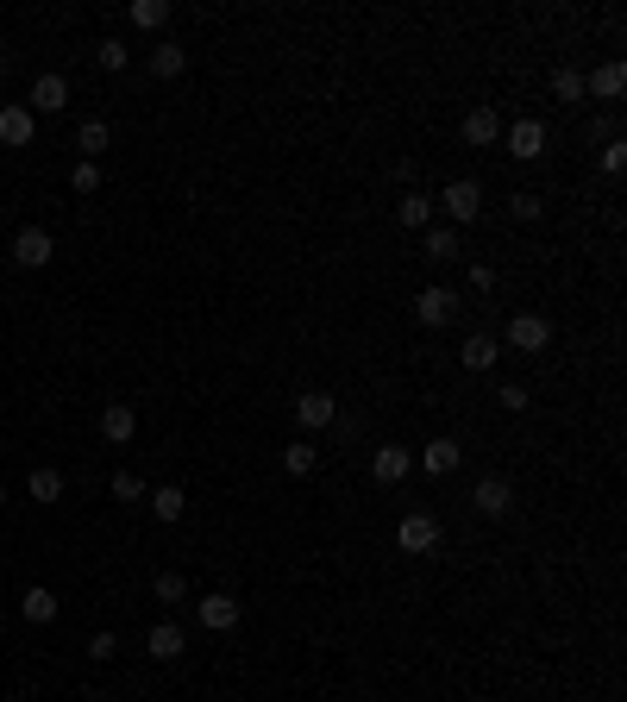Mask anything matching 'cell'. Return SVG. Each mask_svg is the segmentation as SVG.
<instances>
[{"label": "cell", "mask_w": 627, "mask_h": 702, "mask_svg": "<svg viewBox=\"0 0 627 702\" xmlns=\"http://www.w3.org/2000/svg\"><path fill=\"white\" fill-rule=\"evenodd\" d=\"M439 214H446L452 226H471L483 214V182H471V176L446 182V189H439Z\"/></svg>", "instance_id": "6da1fadb"}, {"label": "cell", "mask_w": 627, "mask_h": 702, "mask_svg": "<svg viewBox=\"0 0 627 702\" xmlns=\"http://www.w3.org/2000/svg\"><path fill=\"white\" fill-rule=\"evenodd\" d=\"M396 546H402V552H414V558H421V552H439V521H433L427 508L402 514V521H396Z\"/></svg>", "instance_id": "7a4b0ae2"}, {"label": "cell", "mask_w": 627, "mask_h": 702, "mask_svg": "<svg viewBox=\"0 0 627 702\" xmlns=\"http://www.w3.org/2000/svg\"><path fill=\"white\" fill-rule=\"evenodd\" d=\"M51 257H57V245H51V232H44V226H19L13 232V264L19 270H44Z\"/></svg>", "instance_id": "3957f363"}, {"label": "cell", "mask_w": 627, "mask_h": 702, "mask_svg": "<svg viewBox=\"0 0 627 702\" xmlns=\"http://www.w3.org/2000/svg\"><path fill=\"white\" fill-rule=\"evenodd\" d=\"M508 345L540 358V351L552 345V320H546V314H515V320H508Z\"/></svg>", "instance_id": "277c9868"}, {"label": "cell", "mask_w": 627, "mask_h": 702, "mask_svg": "<svg viewBox=\"0 0 627 702\" xmlns=\"http://www.w3.org/2000/svg\"><path fill=\"white\" fill-rule=\"evenodd\" d=\"M295 420L308 433H320V427H333V420H339V402H333L327 389H308V395H295Z\"/></svg>", "instance_id": "5b68a950"}, {"label": "cell", "mask_w": 627, "mask_h": 702, "mask_svg": "<svg viewBox=\"0 0 627 702\" xmlns=\"http://www.w3.org/2000/svg\"><path fill=\"white\" fill-rule=\"evenodd\" d=\"M195 615H201V627H214V634H232V627H239V596L214 590V596L195 602Z\"/></svg>", "instance_id": "8992f818"}, {"label": "cell", "mask_w": 627, "mask_h": 702, "mask_svg": "<svg viewBox=\"0 0 627 702\" xmlns=\"http://www.w3.org/2000/svg\"><path fill=\"white\" fill-rule=\"evenodd\" d=\"M471 502H477V514H490V521H502V514L515 508V483H508V477H483V483L471 489Z\"/></svg>", "instance_id": "52a82bcc"}, {"label": "cell", "mask_w": 627, "mask_h": 702, "mask_svg": "<svg viewBox=\"0 0 627 702\" xmlns=\"http://www.w3.org/2000/svg\"><path fill=\"white\" fill-rule=\"evenodd\" d=\"M32 132H38V113L26 101H13V107H0V145H32Z\"/></svg>", "instance_id": "ba28073f"}, {"label": "cell", "mask_w": 627, "mask_h": 702, "mask_svg": "<svg viewBox=\"0 0 627 702\" xmlns=\"http://www.w3.org/2000/svg\"><path fill=\"white\" fill-rule=\"evenodd\" d=\"M502 138H508V157H521V163L546 157V126H540V120H515Z\"/></svg>", "instance_id": "9c48e42d"}, {"label": "cell", "mask_w": 627, "mask_h": 702, "mask_svg": "<svg viewBox=\"0 0 627 702\" xmlns=\"http://www.w3.org/2000/svg\"><path fill=\"white\" fill-rule=\"evenodd\" d=\"M414 314H421V326H452L458 320V295L452 289H421L414 295Z\"/></svg>", "instance_id": "30bf717a"}, {"label": "cell", "mask_w": 627, "mask_h": 702, "mask_svg": "<svg viewBox=\"0 0 627 702\" xmlns=\"http://www.w3.org/2000/svg\"><path fill=\"white\" fill-rule=\"evenodd\" d=\"M101 439H107V446H126V439H138V408H132V402H107V408H101Z\"/></svg>", "instance_id": "8fae6325"}, {"label": "cell", "mask_w": 627, "mask_h": 702, "mask_svg": "<svg viewBox=\"0 0 627 702\" xmlns=\"http://www.w3.org/2000/svg\"><path fill=\"white\" fill-rule=\"evenodd\" d=\"M145 652H151L157 665H170V659H182V652H189V634H182L176 621H157L151 634H145Z\"/></svg>", "instance_id": "7c38bea8"}, {"label": "cell", "mask_w": 627, "mask_h": 702, "mask_svg": "<svg viewBox=\"0 0 627 702\" xmlns=\"http://www.w3.org/2000/svg\"><path fill=\"white\" fill-rule=\"evenodd\" d=\"M621 88H627V63H615V57H609V63H596L590 76H584V95H596V101H615Z\"/></svg>", "instance_id": "4fadbf2b"}, {"label": "cell", "mask_w": 627, "mask_h": 702, "mask_svg": "<svg viewBox=\"0 0 627 702\" xmlns=\"http://www.w3.org/2000/svg\"><path fill=\"white\" fill-rule=\"evenodd\" d=\"M458 464H464L458 439H427V446H421V471H433V477H452Z\"/></svg>", "instance_id": "5bb4252c"}, {"label": "cell", "mask_w": 627, "mask_h": 702, "mask_svg": "<svg viewBox=\"0 0 627 702\" xmlns=\"http://www.w3.org/2000/svg\"><path fill=\"white\" fill-rule=\"evenodd\" d=\"M502 138V113L496 107H471L464 113V145H496Z\"/></svg>", "instance_id": "9a60e30c"}, {"label": "cell", "mask_w": 627, "mask_h": 702, "mask_svg": "<svg viewBox=\"0 0 627 702\" xmlns=\"http://www.w3.org/2000/svg\"><path fill=\"white\" fill-rule=\"evenodd\" d=\"M414 471V452L408 446H383L377 458H370V477H377V483H402Z\"/></svg>", "instance_id": "2e32d148"}, {"label": "cell", "mask_w": 627, "mask_h": 702, "mask_svg": "<svg viewBox=\"0 0 627 702\" xmlns=\"http://www.w3.org/2000/svg\"><path fill=\"white\" fill-rule=\"evenodd\" d=\"M496 358H502V345H496L490 333H471V339L458 345V364H464V370H490Z\"/></svg>", "instance_id": "e0dca14e"}, {"label": "cell", "mask_w": 627, "mask_h": 702, "mask_svg": "<svg viewBox=\"0 0 627 702\" xmlns=\"http://www.w3.org/2000/svg\"><path fill=\"white\" fill-rule=\"evenodd\" d=\"M182 69H189V51H182V44H170V38H164V44H157V51H151V76H157V82H176Z\"/></svg>", "instance_id": "ac0fdd59"}, {"label": "cell", "mask_w": 627, "mask_h": 702, "mask_svg": "<svg viewBox=\"0 0 627 702\" xmlns=\"http://www.w3.org/2000/svg\"><path fill=\"white\" fill-rule=\"evenodd\" d=\"M63 101H69V82H63V76H38V82H32V101H26V107H32V113H57Z\"/></svg>", "instance_id": "d6986e66"}, {"label": "cell", "mask_w": 627, "mask_h": 702, "mask_svg": "<svg viewBox=\"0 0 627 702\" xmlns=\"http://www.w3.org/2000/svg\"><path fill=\"white\" fill-rule=\"evenodd\" d=\"M19 615H26L32 627H44V621H57V596L44 590V583H32L26 596H19Z\"/></svg>", "instance_id": "ffe728a7"}, {"label": "cell", "mask_w": 627, "mask_h": 702, "mask_svg": "<svg viewBox=\"0 0 627 702\" xmlns=\"http://www.w3.org/2000/svg\"><path fill=\"white\" fill-rule=\"evenodd\" d=\"M151 514H157V521H182V514H189V496H182V489L176 483H164V489H151Z\"/></svg>", "instance_id": "44dd1931"}, {"label": "cell", "mask_w": 627, "mask_h": 702, "mask_svg": "<svg viewBox=\"0 0 627 702\" xmlns=\"http://www.w3.org/2000/svg\"><path fill=\"white\" fill-rule=\"evenodd\" d=\"M126 19H132L138 32H157V26H170V0H132Z\"/></svg>", "instance_id": "7402d4cb"}, {"label": "cell", "mask_w": 627, "mask_h": 702, "mask_svg": "<svg viewBox=\"0 0 627 702\" xmlns=\"http://www.w3.org/2000/svg\"><path fill=\"white\" fill-rule=\"evenodd\" d=\"M396 220H402L408 232L433 226V195H402V201H396Z\"/></svg>", "instance_id": "603a6c76"}, {"label": "cell", "mask_w": 627, "mask_h": 702, "mask_svg": "<svg viewBox=\"0 0 627 702\" xmlns=\"http://www.w3.org/2000/svg\"><path fill=\"white\" fill-rule=\"evenodd\" d=\"M32 502H63V471H51V464H38V471L26 477Z\"/></svg>", "instance_id": "cb8c5ba5"}, {"label": "cell", "mask_w": 627, "mask_h": 702, "mask_svg": "<svg viewBox=\"0 0 627 702\" xmlns=\"http://www.w3.org/2000/svg\"><path fill=\"white\" fill-rule=\"evenodd\" d=\"M283 471H289V477H314V471H320V452L308 446V439H295V446L283 452Z\"/></svg>", "instance_id": "d4e9b609"}, {"label": "cell", "mask_w": 627, "mask_h": 702, "mask_svg": "<svg viewBox=\"0 0 627 702\" xmlns=\"http://www.w3.org/2000/svg\"><path fill=\"white\" fill-rule=\"evenodd\" d=\"M76 145L88 151V163H95V151L113 145V126H107V120H82V126H76Z\"/></svg>", "instance_id": "484cf974"}, {"label": "cell", "mask_w": 627, "mask_h": 702, "mask_svg": "<svg viewBox=\"0 0 627 702\" xmlns=\"http://www.w3.org/2000/svg\"><path fill=\"white\" fill-rule=\"evenodd\" d=\"M433 264H446V257H458V232L452 226H427V245H421Z\"/></svg>", "instance_id": "4316f807"}, {"label": "cell", "mask_w": 627, "mask_h": 702, "mask_svg": "<svg viewBox=\"0 0 627 702\" xmlns=\"http://www.w3.org/2000/svg\"><path fill=\"white\" fill-rule=\"evenodd\" d=\"M552 95H559V101H584V69H552Z\"/></svg>", "instance_id": "83f0119b"}, {"label": "cell", "mask_w": 627, "mask_h": 702, "mask_svg": "<svg viewBox=\"0 0 627 702\" xmlns=\"http://www.w3.org/2000/svg\"><path fill=\"white\" fill-rule=\"evenodd\" d=\"M151 590H157V602H182V596H189V577H182V571H157Z\"/></svg>", "instance_id": "f1b7e54d"}, {"label": "cell", "mask_w": 627, "mask_h": 702, "mask_svg": "<svg viewBox=\"0 0 627 702\" xmlns=\"http://www.w3.org/2000/svg\"><path fill=\"white\" fill-rule=\"evenodd\" d=\"M95 63H101V69H126V63H132V51H126L120 38H101V44H95Z\"/></svg>", "instance_id": "f546056e"}, {"label": "cell", "mask_w": 627, "mask_h": 702, "mask_svg": "<svg viewBox=\"0 0 627 702\" xmlns=\"http://www.w3.org/2000/svg\"><path fill=\"white\" fill-rule=\"evenodd\" d=\"M69 182H76V195H95V189H101V163H88V157H82L76 170H69Z\"/></svg>", "instance_id": "4dcf8cb0"}, {"label": "cell", "mask_w": 627, "mask_h": 702, "mask_svg": "<svg viewBox=\"0 0 627 702\" xmlns=\"http://www.w3.org/2000/svg\"><path fill=\"white\" fill-rule=\"evenodd\" d=\"M113 496H120V502H145V496H151V489H145V483H138L132 471H113Z\"/></svg>", "instance_id": "1f68e13d"}, {"label": "cell", "mask_w": 627, "mask_h": 702, "mask_svg": "<svg viewBox=\"0 0 627 702\" xmlns=\"http://www.w3.org/2000/svg\"><path fill=\"white\" fill-rule=\"evenodd\" d=\"M602 170H609V176L627 170V145H621V138H609V145H602Z\"/></svg>", "instance_id": "d6a6232c"}, {"label": "cell", "mask_w": 627, "mask_h": 702, "mask_svg": "<svg viewBox=\"0 0 627 702\" xmlns=\"http://www.w3.org/2000/svg\"><path fill=\"white\" fill-rule=\"evenodd\" d=\"M508 214H515V220H540V195H508Z\"/></svg>", "instance_id": "836d02e7"}, {"label": "cell", "mask_w": 627, "mask_h": 702, "mask_svg": "<svg viewBox=\"0 0 627 702\" xmlns=\"http://www.w3.org/2000/svg\"><path fill=\"white\" fill-rule=\"evenodd\" d=\"M496 402H502L508 414H521V408H527V389H521V383H502V395H496Z\"/></svg>", "instance_id": "e575fe53"}, {"label": "cell", "mask_w": 627, "mask_h": 702, "mask_svg": "<svg viewBox=\"0 0 627 702\" xmlns=\"http://www.w3.org/2000/svg\"><path fill=\"white\" fill-rule=\"evenodd\" d=\"M113 652H120V646H113V634H95V640H88V659H95V665H107Z\"/></svg>", "instance_id": "d590c367"}, {"label": "cell", "mask_w": 627, "mask_h": 702, "mask_svg": "<svg viewBox=\"0 0 627 702\" xmlns=\"http://www.w3.org/2000/svg\"><path fill=\"white\" fill-rule=\"evenodd\" d=\"M471 289H496V270L490 264H471Z\"/></svg>", "instance_id": "8d00e7d4"}, {"label": "cell", "mask_w": 627, "mask_h": 702, "mask_svg": "<svg viewBox=\"0 0 627 702\" xmlns=\"http://www.w3.org/2000/svg\"><path fill=\"white\" fill-rule=\"evenodd\" d=\"M0 82H7V57H0Z\"/></svg>", "instance_id": "74e56055"}, {"label": "cell", "mask_w": 627, "mask_h": 702, "mask_svg": "<svg viewBox=\"0 0 627 702\" xmlns=\"http://www.w3.org/2000/svg\"><path fill=\"white\" fill-rule=\"evenodd\" d=\"M0 502H7V489H0Z\"/></svg>", "instance_id": "f35d334b"}]
</instances>
